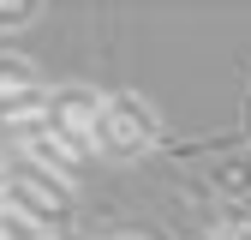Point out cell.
I'll return each mask as SVG.
<instances>
[{"instance_id":"277c9868","label":"cell","mask_w":251,"mask_h":240,"mask_svg":"<svg viewBox=\"0 0 251 240\" xmlns=\"http://www.w3.org/2000/svg\"><path fill=\"white\" fill-rule=\"evenodd\" d=\"M48 114V84L24 54H0V126H30Z\"/></svg>"},{"instance_id":"3957f363","label":"cell","mask_w":251,"mask_h":240,"mask_svg":"<svg viewBox=\"0 0 251 240\" xmlns=\"http://www.w3.org/2000/svg\"><path fill=\"white\" fill-rule=\"evenodd\" d=\"M0 204L18 210V216H30V222H48V216H60V210L72 204V192H66V180H54L48 168L18 156V168L0 180Z\"/></svg>"},{"instance_id":"7a4b0ae2","label":"cell","mask_w":251,"mask_h":240,"mask_svg":"<svg viewBox=\"0 0 251 240\" xmlns=\"http://www.w3.org/2000/svg\"><path fill=\"white\" fill-rule=\"evenodd\" d=\"M102 90H90V84H60V90H48V114H42V126L48 132H60L66 144H78V150H90L96 144V132H102Z\"/></svg>"},{"instance_id":"5b68a950","label":"cell","mask_w":251,"mask_h":240,"mask_svg":"<svg viewBox=\"0 0 251 240\" xmlns=\"http://www.w3.org/2000/svg\"><path fill=\"white\" fill-rule=\"evenodd\" d=\"M18 156L24 162H36V168H48L54 180H72L78 168H84V150L78 144H66V138H60V132H48L42 126V120H30V126H18Z\"/></svg>"},{"instance_id":"8992f818","label":"cell","mask_w":251,"mask_h":240,"mask_svg":"<svg viewBox=\"0 0 251 240\" xmlns=\"http://www.w3.org/2000/svg\"><path fill=\"white\" fill-rule=\"evenodd\" d=\"M30 18H36V6H30V0H0V30H24Z\"/></svg>"},{"instance_id":"6da1fadb","label":"cell","mask_w":251,"mask_h":240,"mask_svg":"<svg viewBox=\"0 0 251 240\" xmlns=\"http://www.w3.org/2000/svg\"><path fill=\"white\" fill-rule=\"evenodd\" d=\"M162 138V114H155L144 96L120 90V96L102 102V132H96V150L108 156H144V150Z\"/></svg>"}]
</instances>
